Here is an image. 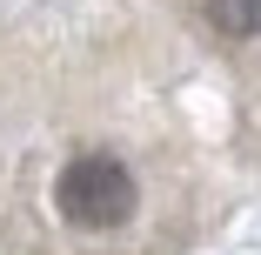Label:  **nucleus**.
I'll use <instances>...</instances> for the list:
<instances>
[{"label": "nucleus", "instance_id": "f257e3e1", "mask_svg": "<svg viewBox=\"0 0 261 255\" xmlns=\"http://www.w3.org/2000/svg\"><path fill=\"white\" fill-rule=\"evenodd\" d=\"M54 201L74 228H114L134 208V175L121 168V155H81V161L61 168Z\"/></svg>", "mask_w": 261, "mask_h": 255}, {"label": "nucleus", "instance_id": "f03ea898", "mask_svg": "<svg viewBox=\"0 0 261 255\" xmlns=\"http://www.w3.org/2000/svg\"><path fill=\"white\" fill-rule=\"evenodd\" d=\"M207 20L228 40H254L261 34V0H207Z\"/></svg>", "mask_w": 261, "mask_h": 255}]
</instances>
